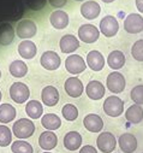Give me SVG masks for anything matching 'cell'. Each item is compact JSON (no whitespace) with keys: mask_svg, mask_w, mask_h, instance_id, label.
Returning <instances> with one entry per match:
<instances>
[{"mask_svg":"<svg viewBox=\"0 0 143 153\" xmlns=\"http://www.w3.org/2000/svg\"><path fill=\"white\" fill-rule=\"evenodd\" d=\"M35 131V124L28 118H21L13 123L12 133L17 139H28Z\"/></svg>","mask_w":143,"mask_h":153,"instance_id":"1","label":"cell"},{"mask_svg":"<svg viewBox=\"0 0 143 153\" xmlns=\"http://www.w3.org/2000/svg\"><path fill=\"white\" fill-rule=\"evenodd\" d=\"M103 111L110 117H119L124 112V101L119 97L111 95L103 102Z\"/></svg>","mask_w":143,"mask_h":153,"instance_id":"2","label":"cell"},{"mask_svg":"<svg viewBox=\"0 0 143 153\" xmlns=\"http://www.w3.org/2000/svg\"><path fill=\"white\" fill-rule=\"evenodd\" d=\"M106 86L108 88L110 92L118 94L122 93L125 89L126 82H125V77L118 71H113L111 72L108 76H107V80H106Z\"/></svg>","mask_w":143,"mask_h":153,"instance_id":"3","label":"cell"},{"mask_svg":"<svg viewBox=\"0 0 143 153\" xmlns=\"http://www.w3.org/2000/svg\"><path fill=\"white\" fill-rule=\"evenodd\" d=\"M96 146L102 153H111L117 146V140L114 135L110 131L101 133L96 139Z\"/></svg>","mask_w":143,"mask_h":153,"instance_id":"4","label":"cell"},{"mask_svg":"<svg viewBox=\"0 0 143 153\" xmlns=\"http://www.w3.org/2000/svg\"><path fill=\"white\" fill-rule=\"evenodd\" d=\"M38 31V27L34 21L31 19H22L21 22L17 23L16 27V34L18 37L24 40H29L30 37L35 36Z\"/></svg>","mask_w":143,"mask_h":153,"instance_id":"5","label":"cell"},{"mask_svg":"<svg viewBox=\"0 0 143 153\" xmlns=\"http://www.w3.org/2000/svg\"><path fill=\"white\" fill-rule=\"evenodd\" d=\"M30 91L23 82H15L10 87V97L17 104H23L29 99Z\"/></svg>","mask_w":143,"mask_h":153,"instance_id":"6","label":"cell"},{"mask_svg":"<svg viewBox=\"0 0 143 153\" xmlns=\"http://www.w3.org/2000/svg\"><path fill=\"white\" fill-rule=\"evenodd\" d=\"M87 65L84 59L78 54H71L65 60V69L72 75H78L86 70Z\"/></svg>","mask_w":143,"mask_h":153,"instance_id":"7","label":"cell"},{"mask_svg":"<svg viewBox=\"0 0 143 153\" xmlns=\"http://www.w3.org/2000/svg\"><path fill=\"white\" fill-rule=\"evenodd\" d=\"M100 36V30L93 24H83L78 29V37L80 40L86 44L95 42Z\"/></svg>","mask_w":143,"mask_h":153,"instance_id":"8","label":"cell"},{"mask_svg":"<svg viewBox=\"0 0 143 153\" xmlns=\"http://www.w3.org/2000/svg\"><path fill=\"white\" fill-rule=\"evenodd\" d=\"M119 30V23L116 17L113 16H106L100 22V31L106 37L114 36Z\"/></svg>","mask_w":143,"mask_h":153,"instance_id":"9","label":"cell"},{"mask_svg":"<svg viewBox=\"0 0 143 153\" xmlns=\"http://www.w3.org/2000/svg\"><path fill=\"white\" fill-rule=\"evenodd\" d=\"M124 29L129 34H138L143 30V17L138 13H130L124 19Z\"/></svg>","mask_w":143,"mask_h":153,"instance_id":"10","label":"cell"},{"mask_svg":"<svg viewBox=\"0 0 143 153\" xmlns=\"http://www.w3.org/2000/svg\"><path fill=\"white\" fill-rule=\"evenodd\" d=\"M64 88H65L66 94L69 97H71V98H78V97H81L83 91H84L83 83H82V81L78 77H69L65 81Z\"/></svg>","mask_w":143,"mask_h":153,"instance_id":"11","label":"cell"},{"mask_svg":"<svg viewBox=\"0 0 143 153\" xmlns=\"http://www.w3.org/2000/svg\"><path fill=\"white\" fill-rule=\"evenodd\" d=\"M40 63L41 65L46 69V70H57L59 66H60V63H61V59L59 57V54L57 52H53V51H46L42 56H41V59H40Z\"/></svg>","mask_w":143,"mask_h":153,"instance_id":"12","label":"cell"},{"mask_svg":"<svg viewBox=\"0 0 143 153\" xmlns=\"http://www.w3.org/2000/svg\"><path fill=\"white\" fill-rule=\"evenodd\" d=\"M83 126L90 133H100L103 128V121L99 114L89 113L83 120Z\"/></svg>","mask_w":143,"mask_h":153,"instance_id":"13","label":"cell"},{"mask_svg":"<svg viewBox=\"0 0 143 153\" xmlns=\"http://www.w3.org/2000/svg\"><path fill=\"white\" fill-rule=\"evenodd\" d=\"M39 145L40 147L46 151V152H49L51 149L55 148L57 145H58V137L57 135L51 131V130H46L43 133H41L40 137H39Z\"/></svg>","mask_w":143,"mask_h":153,"instance_id":"14","label":"cell"},{"mask_svg":"<svg viewBox=\"0 0 143 153\" xmlns=\"http://www.w3.org/2000/svg\"><path fill=\"white\" fill-rule=\"evenodd\" d=\"M59 46L63 53H72L80 47V41L76 36L67 34V35H64L60 39Z\"/></svg>","mask_w":143,"mask_h":153,"instance_id":"15","label":"cell"},{"mask_svg":"<svg viewBox=\"0 0 143 153\" xmlns=\"http://www.w3.org/2000/svg\"><path fill=\"white\" fill-rule=\"evenodd\" d=\"M118 143H119L120 149L124 153H133L137 149V139L130 133H125L120 135Z\"/></svg>","mask_w":143,"mask_h":153,"instance_id":"16","label":"cell"},{"mask_svg":"<svg viewBox=\"0 0 143 153\" xmlns=\"http://www.w3.org/2000/svg\"><path fill=\"white\" fill-rule=\"evenodd\" d=\"M86 93L91 100H100L105 95V86L100 81H90L86 87Z\"/></svg>","mask_w":143,"mask_h":153,"instance_id":"17","label":"cell"},{"mask_svg":"<svg viewBox=\"0 0 143 153\" xmlns=\"http://www.w3.org/2000/svg\"><path fill=\"white\" fill-rule=\"evenodd\" d=\"M41 99L46 106H55L59 101V92L53 86H47L41 92Z\"/></svg>","mask_w":143,"mask_h":153,"instance_id":"18","label":"cell"},{"mask_svg":"<svg viewBox=\"0 0 143 153\" xmlns=\"http://www.w3.org/2000/svg\"><path fill=\"white\" fill-rule=\"evenodd\" d=\"M87 65L93 71H101L105 66V58L99 51H90L87 54Z\"/></svg>","mask_w":143,"mask_h":153,"instance_id":"19","label":"cell"},{"mask_svg":"<svg viewBox=\"0 0 143 153\" xmlns=\"http://www.w3.org/2000/svg\"><path fill=\"white\" fill-rule=\"evenodd\" d=\"M64 146L69 151H76L82 146V136L78 131H69L64 136Z\"/></svg>","mask_w":143,"mask_h":153,"instance_id":"20","label":"cell"},{"mask_svg":"<svg viewBox=\"0 0 143 153\" xmlns=\"http://www.w3.org/2000/svg\"><path fill=\"white\" fill-rule=\"evenodd\" d=\"M101 12V7L96 1H86L82 6H81V13L84 18L87 19H95Z\"/></svg>","mask_w":143,"mask_h":153,"instance_id":"21","label":"cell"},{"mask_svg":"<svg viewBox=\"0 0 143 153\" xmlns=\"http://www.w3.org/2000/svg\"><path fill=\"white\" fill-rule=\"evenodd\" d=\"M49 22L55 29H64L69 25V15L61 10H57L51 13Z\"/></svg>","mask_w":143,"mask_h":153,"instance_id":"22","label":"cell"},{"mask_svg":"<svg viewBox=\"0 0 143 153\" xmlns=\"http://www.w3.org/2000/svg\"><path fill=\"white\" fill-rule=\"evenodd\" d=\"M36 51H38L36 46L30 40H23L18 45V53L24 59H32L36 56Z\"/></svg>","mask_w":143,"mask_h":153,"instance_id":"23","label":"cell"},{"mask_svg":"<svg viewBox=\"0 0 143 153\" xmlns=\"http://www.w3.org/2000/svg\"><path fill=\"white\" fill-rule=\"evenodd\" d=\"M15 39V30L10 23L0 24V45L7 46Z\"/></svg>","mask_w":143,"mask_h":153,"instance_id":"24","label":"cell"},{"mask_svg":"<svg viewBox=\"0 0 143 153\" xmlns=\"http://www.w3.org/2000/svg\"><path fill=\"white\" fill-rule=\"evenodd\" d=\"M125 118L132 123V124H138L143 120V108L139 105H131L126 111H125Z\"/></svg>","mask_w":143,"mask_h":153,"instance_id":"25","label":"cell"},{"mask_svg":"<svg viewBox=\"0 0 143 153\" xmlns=\"http://www.w3.org/2000/svg\"><path fill=\"white\" fill-rule=\"evenodd\" d=\"M107 64L113 70H119L125 64V56L122 51H112L107 57Z\"/></svg>","mask_w":143,"mask_h":153,"instance_id":"26","label":"cell"},{"mask_svg":"<svg viewBox=\"0 0 143 153\" xmlns=\"http://www.w3.org/2000/svg\"><path fill=\"white\" fill-rule=\"evenodd\" d=\"M41 124L45 129L53 131V130H57V129L60 128L61 120L54 113H46L45 116H42V118H41Z\"/></svg>","mask_w":143,"mask_h":153,"instance_id":"27","label":"cell"},{"mask_svg":"<svg viewBox=\"0 0 143 153\" xmlns=\"http://www.w3.org/2000/svg\"><path fill=\"white\" fill-rule=\"evenodd\" d=\"M25 112H27V114L30 118L38 120V118H40L42 116L43 107H42L40 101H38V100H30L25 105Z\"/></svg>","mask_w":143,"mask_h":153,"instance_id":"28","label":"cell"},{"mask_svg":"<svg viewBox=\"0 0 143 153\" xmlns=\"http://www.w3.org/2000/svg\"><path fill=\"white\" fill-rule=\"evenodd\" d=\"M16 117V108L10 104L0 105V123H10Z\"/></svg>","mask_w":143,"mask_h":153,"instance_id":"29","label":"cell"},{"mask_svg":"<svg viewBox=\"0 0 143 153\" xmlns=\"http://www.w3.org/2000/svg\"><path fill=\"white\" fill-rule=\"evenodd\" d=\"M10 74L13 76V77H24L28 72V66L22 60H15L10 64Z\"/></svg>","mask_w":143,"mask_h":153,"instance_id":"30","label":"cell"},{"mask_svg":"<svg viewBox=\"0 0 143 153\" xmlns=\"http://www.w3.org/2000/svg\"><path fill=\"white\" fill-rule=\"evenodd\" d=\"M61 114L66 121H76L78 117V108L72 104H66L61 108Z\"/></svg>","mask_w":143,"mask_h":153,"instance_id":"31","label":"cell"},{"mask_svg":"<svg viewBox=\"0 0 143 153\" xmlns=\"http://www.w3.org/2000/svg\"><path fill=\"white\" fill-rule=\"evenodd\" d=\"M11 151L13 153H34L32 146L24 140H17V141L12 142Z\"/></svg>","mask_w":143,"mask_h":153,"instance_id":"32","label":"cell"},{"mask_svg":"<svg viewBox=\"0 0 143 153\" xmlns=\"http://www.w3.org/2000/svg\"><path fill=\"white\" fill-rule=\"evenodd\" d=\"M12 142V133L6 126H0V147H6Z\"/></svg>","mask_w":143,"mask_h":153,"instance_id":"33","label":"cell"},{"mask_svg":"<svg viewBox=\"0 0 143 153\" xmlns=\"http://www.w3.org/2000/svg\"><path fill=\"white\" fill-rule=\"evenodd\" d=\"M131 56L137 62H143V39L137 40L131 47Z\"/></svg>","mask_w":143,"mask_h":153,"instance_id":"34","label":"cell"},{"mask_svg":"<svg viewBox=\"0 0 143 153\" xmlns=\"http://www.w3.org/2000/svg\"><path fill=\"white\" fill-rule=\"evenodd\" d=\"M130 97L136 105H139V106L143 105V85H138V86L133 87L131 89Z\"/></svg>","mask_w":143,"mask_h":153,"instance_id":"35","label":"cell"},{"mask_svg":"<svg viewBox=\"0 0 143 153\" xmlns=\"http://www.w3.org/2000/svg\"><path fill=\"white\" fill-rule=\"evenodd\" d=\"M80 153H97L96 148L91 145H86L82 148H80Z\"/></svg>","mask_w":143,"mask_h":153,"instance_id":"36","label":"cell"},{"mask_svg":"<svg viewBox=\"0 0 143 153\" xmlns=\"http://www.w3.org/2000/svg\"><path fill=\"white\" fill-rule=\"evenodd\" d=\"M48 3L53 6V7H63L66 5L67 0H48Z\"/></svg>","mask_w":143,"mask_h":153,"instance_id":"37","label":"cell"},{"mask_svg":"<svg viewBox=\"0 0 143 153\" xmlns=\"http://www.w3.org/2000/svg\"><path fill=\"white\" fill-rule=\"evenodd\" d=\"M136 7L139 12L143 13V0H136Z\"/></svg>","mask_w":143,"mask_h":153,"instance_id":"38","label":"cell"},{"mask_svg":"<svg viewBox=\"0 0 143 153\" xmlns=\"http://www.w3.org/2000/svg\"><path fill=\"white\" fill-rule=\"evenodd\" d=\"M102 1H103V3H107V4H110V3H113L114 0H102Z\"/></svg>","mask_w":143,"mask_h":153,"instance_id":"39","label":"cell"},{"mask_svg":"<svg viewBox=\"0 0 143 153\" xmlns=\"http://www.w3.org/2000/svg\"><path fill=\"white\" fill-rule=\"evenodd\" d=\"M0 101H1V92H0Z\"/></svg>","mask_w":143,"mask_h":153,"instance_id":"40","label":"cell"},{"mask_svg":"<svg viewBox=\"0 0 143 153\" xmlns=\"http://www.w3.org/2000/svg\"><path fill=\"white\" fill-rule=\"evenodd\" d=\"M42 153H52V152H46V151H45V152H42Z\"/></svg>","mask_w":143,"mask_h":153,"instance_id":"41","label":"cell"},{"mask_svg":"<svg viewBox=\"0 0 143 153\" xmlns=\"http://www.w3.org/2000/svg\"><path fill=\"white\" fill-rule=\"evenodd\" d=\"M76 1H83V0H76Z\"/></svg>","mask_w":143,"mask_h":153,"instance_id":"42","label":"cell"},{"mask_svg":"<svg viewBox=\"0 0 143 153\" xmlns=\"http://www.w3.org/2000/svg\"><path fill=\"white\" fill-rule=\"evenodd\" d=\"M0 77H1V71H0Z\"/></svg>","mask_w":143,"mask_h":153,"instance_id":"43","label":"cell"}]
</instances>
